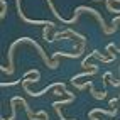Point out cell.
I'll list each match as a JSON object with an SVG mask.
<instances>
[{
	"instance_id": "1",
	"label": "cell",
	"mask_w": 120,
	"mask_h": 120,
	"mask_svg": "<svg viewBox=\"0 0 120 120\" xmlns=\"http://www.w3.org/2000/svg\"><path fill=\"white\" fill-rule=\"evenodd\" d=\"M5 12H7V2L2 0V14H0V19H5Z\"/></svg>"
}]
</instances>
